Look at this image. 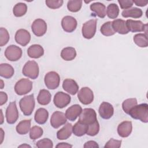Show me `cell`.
Segmentation results:
<instances>
[{
	"label": "cell",
	"instance_id": "cell-41",
	"mask_svg": "<svg viewBox=\"0 0 148 148\" xmlns=\"http://www.w3.org/2000/svg\"><path fill=\"white\" fill-rule=\"evenodd\" d=\"M36 146L39 148H52L53 147V144L50 139L44 138L38 141Z\"/></svg>",
	"mask_w": 148,
	"mask_h": 148
},
{
	"label": "cell",
	"instance_id": "cell-39",
	"mask_svg": "<svg viewBox=\"0 0 148 148\" xmlns=\"http://www.w3.org/2000/svg\"><path fill=\"white\" fill-rule=\"evenodd\" d=\"M99 131V125L98 121H95L94 123L88 125V129L86 134L88 135L93 136L96 135Z\"/></svg>",
	"mask_w": 148,
	"mask_h": 148
},
{
	"label": "cell",
	"instance_id": "cell-32",
	"mask_svg": "<svg viewBox=\"0 0 148 148\" xmlns=\"http://www.w3.org/2000/svg\"><path fill=\"white\" fill-rule=\"evenodd\" d=\"M134 43L140 47H146L148 46V40L146 34H137L133 38Z\"/></svg>",
	"mask_w": 148,
	"mask_h": 148
},
{
	"label": "cell",
	"instance_id": "cell-44",
	"mask_svg": "<svg viewBox=\"0 0 148 148\" xmlns=\"http://www.w3.org/2000/svg\"><path fill=\"white\" fill-rule=\"evenodd\" d=\"M120 8L123 9H128L133 5V1L131 0H118Z\"/></svg>",
	"mask_w": 148,
	"mask_h": 148
},
{
	"label": "cell",
	"instance_id": "cell-2",
	"mask_svg": "<svg viewBox=\"0 0 148 148\" xmlns=\"http://www.w3.org/2000/svg\"><path fill=\"white\" fill-rule=\"evenodd\" d=\"M35 99L33 94L25 96L19 102L20 109L25 116H30L32 114L35 108Z\"/></svg>",
	"mask_w": 148,
	"mask_h": 148
},
{
	"label": "cell",
	"instance_id": "cell-21",
	"mask_svg": "<svg viewBox=\"0 0 148 148\" xmlns=\"http://www.w3.org/2000/svg\"><path fill=\"white\" fill-rule=\"evenodd\" d=\"M112 27L116 32L120 34H127L129 30L127 27L126 21L122 19H116L112 22Z\"/></svg>",
	"mask_w": 148,
	"mask_h": 148
},
{
	"label": "cell",
	"instance_id": "cell-25",
	"mask_svg": "<svg viewBox=\"0 0 148 148\" xmlns=\"http://www.w3.org/2000/svg\"><path fill=\"white\" fill-rule=\"evenodd\" d=\"M142 10L140 9L135 7L124 10L121 13L122 16L125 18L132 17L134 18H138L142 17Z\"/></svg>",
	"mask_w": 148,
	"mask_h": 148
},
{
	"label": "cell",
	"instance_id": "cell-48",
	"mask_svg": "<svg viewBox=\"0 0 148 148\" xmlns=\"http://www.w3.org/2000/svg\"><path fill=\"white\" fill-rule=\"evenodd\" d=\"M72 145H69L67 143H59L57 146L56 147H72Z\"/></svg>",
	"mask_w": 148,
	"mask_h": 148
},
{
	"label": "cell",
	"instance_id": "cell-52",
	"mask_svg": "<svg viewBox=\"0 0 148 148\" xmlns=\"http://www.w3.org/2000/svg\"><path fill=\"white\" fill-rule=\"evenodd\" d=\"M1 85H2V86H1V89H2V88H3V80H1Z\"/></svg>",
	"mask_w": 148,
	"mask_h": 148
},
{
	"label": "cell",
	"instance_id": "cell-37",
	"mask_svg": "<svg viewBox=\"0 0 148 148\" xmlns=\"http://www.w3.org/2000/svg\"><path fill=\"white\" fill-rule=\"evenodd\" d=\"M83 1L81 0H71L68 2V9L72 12H77L82 8Z\"/></svg>",
	"mask_w": 148,
	"mask_h": 148
},
{
	"label": "cell",
	"instance_id": "cell-10",
	"mask_svg": "<svg viewBox=\"0 0 148 148\" xmlns=\"http://www.w3.org/2000/svg\"><path fill=\"white\" fill-rule=\"evenodd\" d=\"M18 118V112L16 106V102H10L6 110V119L8 124H13L16 123Z\"/></svg>",
	"mask_w": 148,
	"mask_h": 148
},
{
	"label": "cell",
	"instance_id": "cell-9",
	"mask_svg": "<svg viewBox=\"0 0 148 148\" xmlns=\"http://www.w3.org/2000/svg\"><path fill=\"white\" fill-rule=\"evenodd\" d=\"M77 97L82 103L88 105L94 100L93 92L89 87H84L82 88L77 93Z\"/></svg>",
	"mask_w": 148,
	"mask_h": 148
},
{
	"label": "cell",
	"instance_id": "cell-11",
	"mask_svg": "<svg viewBox=\"0 0 148 148\" xmlns=\"http://www.w3.org/2000/svg\"><path fill=\"white\" fill-rule=\"evenodd\" d=\"M71 99V98L69 95L62 91H58L55 94L53 102L57 108L62 109L70 103Z\"/></svg>",
	"mask_w": 148,
	"mask_h": 148
},
{
	"label": "cell",
	"instance_id": "cell-28",
	"mask_svg": "<svg viewBox=\"0 0 148 148\" xmlns=\"http://www.w3.org/2000/svg\"><path fill=\"white\" fill-rule=\"evenodd\" d=\"M51 99V95L48 90L45 89L40 90L37 97L38 103L42 105H46L50 103Z\"/></svg>",
	"mask_w": 148,
	"mask_h": 148
},
{
	"label": "cell",
	"instance_id": "cell-42",
	"mask_svg": "<svg viewBox=\"0 0 148 148\" xmlns=\"http://www.w3.org/2000/svg\"><path fill=\"white\" fill-rule=\"evenodd\" d=\"M45 2L49 8L56 9L60 8L64 2L62 0H46Z\"/></svg>",
	"mask_w": 148,
	"mask_h": 148
},
{
	"label": "cell",
	"instance_id": "cell-31",
	"mask_svg": "<svg viewBox=\"0 0 148 148\" xmlns=\"http://www.w3.org/2000/svg\"><path fill=\"white\" fill-rule=\"evenodd\" d=\"M88 129V125L82 123L79 121L72 127L73 134L77 136H82L86 134Z\"/></svg>",
	"mask_w": 148,
	"mask_h": 148
},
{
	"label": "cell",
	"instance_id": "cell-1",
	"mask_svg": "<svg viewBox=\"0 0 148 148\" xmlns=\"http://www.w3.org/2000/svg\"><path fill=\"white\" fill-rule=\"evenodd\" d=\"M128 114L134 119L147 123L148 122V105L145 103L136 105L130 110Z\"/></svg>",
	"mask_w": 148,
	"mask_h": 148
},
{
	"label": "cell",
	"instance_id": "cell-5",
	"mask_svg": "<svg viewBox=\"0 0 148 148\" xmlns=\"http://www.w3.org/2000/svg\"><path fill=\"white\" fill-rule=\"evenodd\" d=\"M97 21V19H91L83 24L82 32L84 38L90 39L94 37L96 32Z\"/></svg>",
	"mask_w": 148,
	"mask_h": 148
},
{
	"label": "cell",
	"instance_id": "cell-29",
	"mask_svg": "<svg viewBox=\"0 0 148 148\" xmlns=\"http://www.w3.org/2000/svg\"><path fill=\"white\" fill-rule=\"evenodd\" d=\"M76 56V51L72 47L64 48L61 52V57L65 61H72Z\"/></svg>",
	"mask_w": 148,
	"mask_h": 148
},
{
	"label": "cell",
	"instance_id": "cell-19",
	"mask_svg": "<svg viewBox=\"0 0 148 148\" xmlns=\"http://www.w3.org/2000/svg\"><path fill=\"white\" fill-rule=\"evenodd\" d=\"M82 112V107L78 104H75L70 106L65 112L66 117L70 121H75Z\"/></svg>",
	"mask_w": 148,
	"mask_h": 148
},
{
	"label": "cell",
	"instance_id": "cell-27",
	"mask_svg": "<svg viewBox=\"0 0 148 148\" xmlns=\"http://www.w3.org/2000/svg\"><path fill=\"white\" fill-rule=\"evenodd\" d=\"M14 71L13 68L9 64L3 63L0 65V75L5 78L9 79L14 75Z\"/></svg>",
	"mask_w": 148,
	"mask_h": 148
},
{
	"label": "cell",
	"instance_id": "cell-26",
	"mask_svg": "<svg viewBox=\"0 0 148 148\" xmlns=\"http://www.w3.org/2000/svg\"><path fill=\"white\" fill-rule=\"evenodd\" d=\"M49 113L45 108L38 109L35 114L34 119L35 121L39 124H45L48 119Z\"/></svg>",
	"mask_w": 148,
	"mask_h": 148
},
{
	"label": "cell",
	"instance_id": "cell-30",
	"mask_svg": "<svg viewBox=\"0 0 148 148\" xmlns=\"http://www.w3.org/2000/svg\"><path fill=\"white\" fill-rule=\"evenodd\" d=\"M31 120H24L21 121L16 126L17 132L20 135L27 134L30 130Z\"/></svg>",
	"mask_w": 148,
	"mask_h": 148
},
{
	"label": "cell",
	"instance_id": "cell-13",
	"mask_svg": "<svg viewBox=\"0 0 148 148\" xmlns=\"http://www.w3.org/2000/svg\"><path fill=\"white\" fill-rule=\"evenodd\" d=\"M77 21L72 16H66L61 20V26L62 29L66 32H72L77 27Z\"/></svg>",
	"mask_w": 148,
	"mask_h": 148
},
{
	"label": "cell",
	"instance_id": "cell-22",
	"mask_svg": "<svg viewBox=\"0 0 148 148\" xmlns=\"http://www.w3.org/2000/svg\"><path fill=\"white\" fill-rule=\"evenodd\" d=\"M27 54L31 58H38L44 54V50L39 45H32L28 49Z\"/></svg>",
	"mask_w": 148,
	"mask_h": 148
},
{
	"label": "cell",
	"instance_id": "cell-7",
	"mask_svg": "<svg viewBox=\"0 0 148 148\" xmlns=\"http://www.w3.org/2000/svg\"><path fill=\"white\" fill-rule=\"evenodd\" d=\"M60 82V76L54 71L47 73L45 76V83L49 89L54 90L57 88L59 86Z\"/></svg>",
	"mask_w": 148,
	"mask_h": 148
},
{
	"label": "cell",
	"instance_id": "cell-35",
	"mask_svg": "<svg viewBox=\"0 0 148 148\" xmlns=\"http://www.w3.org/2000/svg\"><path fill=\"white\" fill-rule=\"evenodd\" d=\"M102 35L104 36H109L113 35L116 32L114 31L112 25V22L110 21H108L105 23L101 27L100 29Z\"/></svg>",
	"mask_w": 148,
	"mask_h": 148
},
{
	"label": "cell",
	"instance_id": "cell-17",
	"mask_svg": "<svg viewBox=\"0 0 148 148\" xmlns=\"http://www.w3.org/2000/svg\"><path fill=\"white\" fill-rule=\"evenodd\" d=\"M127 27L132 32H143L147 28V24H144L141 21L128 19L126 21Z\"/></svg>",
	"mask_w": 148,
	"mask_h": 148
},
{
	"label": "cell",
	"instance_id": "cell-33",
	"mask_svg": "<svg viewBox=\"0 0 148 148\" xmlns=\"http://www.w3.org/2000/svg\"><path fill=\"white\" fill-rule=\"evenodd\" d=\"M27 11V5L22 2H19L16 4L13 9V13L16 17H21L24 16L26 13Z\"/></svg>",
	"mask_w": 148,
	"mask_h": 148
},
{
	"label": "cell",
	"instance_id": "cell-34",
	"mask_svg": "<svg viewBox=\"0 0 148 148\" xmlns=\"http://www.w3.org/2000/svg\"><path fill=\"white\" fill-rule=\"evenodd\" d=\"M119 8L116 3L109 4L106 9V14L108 17L112 19L116 18L119 14Z\"/></svg>",
	"mask_w": 148,
	"mask_h": 148
},
{
	"label": "cell",
	"instance_id": "cell-8",
	"mask_svg": "<svg viewBox=\"0 0 148 148\" xmlns=\"http://www.w3.org/2000/svg\"><path fill=\"white\" fill-rule=\"evenodd\" d=\"M5 56L10 61H16L22 56V50L16 45H10L5 51Z\"/></svg>",
	"mask_w": 148,
	"mask_h": 148
},
{
	"label": "cell",
	"instance_id": "cell-18",
	"mask_svg": "<svg viewBox=\"0 0 148 148\" xmlns=\"http://www.w3.org/2000/svg\"><path fill=\"white\" fill-rule=\"evenodd\" d=\"M132 130V122L130 121H124L121 122L118 125L117 133L121 137L126 138L131 134Z\"/></svg>",
	"mask_w": 148,
	"mask_h": 148
},
{
	"label": "cell",
	"instance_id": "cell-38",
	"mask_svg": "<svg viewBox=\"0 0 148 148\" xmlns=\"http://www.w3.org/2000/svg\"><path fill=\"white\" fill-rule=\"evenodd\" d=\"M43 129L39 126H34L30 129L29 137L32 140H35L39 138L43 135Z\"/></svg>",
	"mask_w": 148,
	"mask_h": 148
},
{
	"label": "cell",
	"instance_id": "cell-15",
	"mask_svg": "<svg viewBox=\"0 0 148 148\" xmlns=\"http://www.w3.org/2000/svg\"><path fill=\"white\" fill-rule=\"evenodd\" d=\"M14 38L18 44L23 46H25L29 43L31 40V35L26 29H20L16 32Z\"/></svg>",
	"mask_w": 148,
	"mask_h": 148
},
{
	"label": "cell",
	"instance_id": "cell-36",
	"mask_svg": "<svg viewBox=\"0 0 148 148\" xmlns=\"http://www.w3.org/2000/svg\"><path fill=\"white\" fill-rule=\"evenodd\" d=\"M137 100L136 98H128L124 100L122 103V108L125 113L128 114L130 110L137 105Z\"/></svg>",
	"mask_w": 148,
	"mask_h": 148
},
{
	"label": "cell",
	"instance_id": "cell-23",
	"mask_svg": "<svg viewBox=\"0 0 148 148\" xmlns=\"http://www.w3.org/2000/svg\"><path fill=\"white\" fill-rule=\"evenodd\" d=\"M72 132V125L71 123H66L57 132V137L60 140L67 139L71 136Z\"/></svg>",
	"mask_w": 148,
	"mask_h": 148
},
{
	"label": "cell",
	"instance_id": "cell-14",
	"mask_svg": "<svg viewBox=\"0 0 148 148\" xmlns=\"http://www.w3.org/2000/svg\"><path fill=\"white\" fill-rule=\"evenodd\" d=\"M66 122V117L65 116V114L61 112H54L50 118L51 125L54 128H58L61 125L65 124Z\"/></svg>",
	"mask_w": 148,
	"mask_h": 148
},
{
	"label": "cell",
	"instance_id": "cell-20",
	"mask_svg": "<svg viewBox=\"0 0 148 148\" xmlns=\"http://www.w3.org/2000/svg\"><path fill=\"white\" fill-rule=\"evenodd\" d=\"M63 89L71 95L76 94L79 90L77 83L73 79H66L62 83Z\"/></svg>",
	"mask_w": 148,
	"mask_h": 148
},
{
	"label": "cell",
	"instance_id": "cell-51",
	"mask_svg": "<svg viewBox=\"0 0 148 148\" xmlns=\"http://www.w3.org/2000/svg\"><path fill=\"white\" fill-rule=\"evenodd\" d=\"M1 117H2V120H1V124H2L3 123V114H2V109H1Z\"/></svg>",
	"mask_w": 148,
	"mask_h": 148
},
{
	"label": "cell",
	"instance_id": "cell-4",
	"mask_svg": "<svg viewBox=\"0 0 148 148\" xmlns=\"http://www.w3.org/2000/svg\"><path fill=\"white\" fill-rule=\"evenodd\" d=\"M32 88V83L28 79L19 80L14 86V91L18 95H23L29 92Z\"/></svg>",
	"mask_w": 148,
	"mask_h": 148
},
{
	"label": "cell",
	"instance_id": "cell-24",
	"mask_svg": "<svg viewBox=\"0 0 148 148\" xmlns=\"http://www.w3.org/2000/svg\"><path fill=\"white\" fill-rule=\"evenodd\" d=\"M90 9L100 18H104L106 16V6L101 2H95L90 5Z\"/></svg>",
	"mask_w": 148,
	"mask_h": 148
},
{
	"label": "cell",
	"instance_id": "cell-12",
	"mask_svg": "<svg viewBox=\"0 0 148 148\" xmlns=\"http://www.w3.org/2000/svg\"><path fill=\"white\" fill-rule=\"evenodd\" d=\"M31 29L32 32L36 36H42L46 32L47 24L45 20L41 18H37L32 23Z\"/></svg>",
	"mask_w": 148,
	"mask_h": 148
},
{
	"label": "cell",
	"instance_id": "cell-43",
	"mask_svg": "<svg viewBox=\"0 0 148 148\" xmlns=\"http://www.w3.org/2000/svg\"><path fill=\"white\" fill-rule=\"evenodd\" d=\"M121 140H115L113 138H111L105 145V148H119L121 146Z\"/></svg>",
	"mask_w": 148,
	"mask_h": 148
},
{
	"label": "cell",
	"instance_id": "cell-3",
	"mask_svg": "<svg viewBox=\"0 0 148 148\" xmlns=\"http://www.w3.org/2000/svg\"><path fill=\"white\" fill-rule=\"evenodd\" d=\"M39 66L35 61H27L23 68V74L32 79H35L39 75Z\"/></svg>",
	"mask_w": 148,
	"mask_h": 148
},
{
	"label": "cell",
	"instance_id": "cell-46",
	"mask_svg": "<svg viewBox=\"0 0 148 148\" xmlns=\"http://www.w3.org/2000/svg\"><path fill=\"white\" fill-rule=\"evenodd\" d=\"M84 147H99L97 143L94 140H89L85 143Z\"/></svg>",
	"mask_w": 148,
	"mask_h": 148
},
{
	"label": "cell",
	"instance_id": "cell-45",
	"mask_svg": "<svg viewBox=\"0 0 148 148\" xmlns=\"http://www.w3.org/2000/svg\"><path fill=\"white\" fill-rule=\"evenodd\" d=\"M8 95L4 92H0V105L2 106L7 102Z\"/></svg>",
	"mask_w": 148,
	"mask_h": 148
},
{
	"label": "cell",
	"instance_id": "cell-50",
	"mask_svg": "<svg viewBox=\"0 0 148 148\" xmlns=\"http://www.w3.org/2000/svg\"><path fill=\"white\" fill-rule=\"evenodd\" d=\"M19 147H31V146H29V145H20V146H19Z\"/></svg>",
	"mask_w": 148,
	"mask_h": 148
},
{
	"label": "cell",
	"instance_id": "cell-47",
	"mask_svg": "<svg viewBox=\"0 0 148 148\" xmlns=\"http://www.w3.org/2000/svg\"><path fill=\"white\" fill-rule=\"evenodd\" d=\"M133 3H135L136 5L139 6H145L148 3L147 1H143V0H134L133 1Z\"/></svg>",
	"mask_w": 148,
	"mask_h": 148
},
{
	"label": "cell",
	"instance_id": "cell-16",
	"mask_svg": "<svg viewBox=\"0 0 148 148\" xmlns=\"http://www.w3.org/2000/svg\"><path fill=\"white\" fill-rule=\"evenodd\" d=\"M99 114L103 119H109L112 117L114 113L113 106L108 102H103L99 108Z\"/></svg>",
	"mask_w": 148,
	"mask_h": 148
},
{
	"label": "cell",
	"instance_id": "cell-49",
	"mask_svg": "<svg viewBox=\"0 0 148 148\" xmlns=\"http://www.w3.org/2000/svg\"><path fill=\"white\" fill-rule=\"evenodd\" d=\"M1 130V143L0 144H1L2 143V141H3V130H2V128H1L0 129Z\"/></svg>",
	"mask_w": 148,
	"mask_h": 148
},
{
	"label": "cell",
	"instance_id": "cell-6",
	"mask_svg": "<svg viewBox=\"0 0 148 148\" xmlns=\"http://www.w3.org/2000/svg\"><path fill=\"white\" fill-rule=\"evenodd\" d=\"M97 114L95 111L91 108H85L82 110L79 116V121L89 125L97 121Z\"/></svg>",
	"mask_w": 148,
	"mask_h": 148
},
{
	"label": "cell",
	"instance_id": "cell-40",
	"mask_svg": "<svg viewBox=\"0 0 148 148\" xmlns=\"http://www.w3.org/2000/svg\"><path fill=\"white\" fill-rule=\"evenodd\" d=\"M10 38L8 31L6 29L1 27L0 28V46H3L8 43Z\"/></svg>",
	"mask_w": 148,
	"mask_h": 148
}]
</instances>
